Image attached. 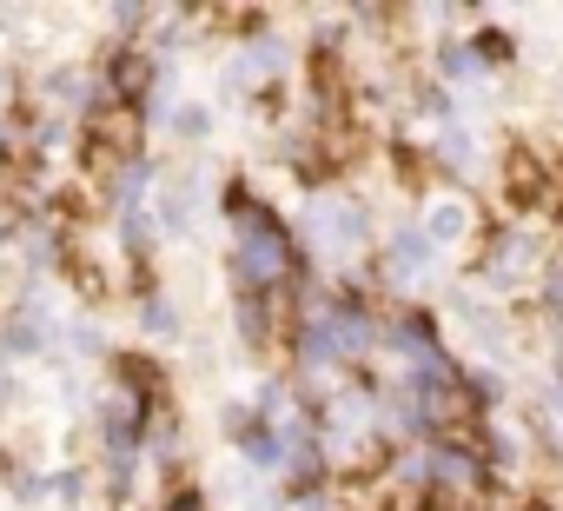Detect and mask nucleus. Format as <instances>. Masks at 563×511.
<instances>
[{"label": "nucleus", "instance_id": "f03ea898", "mask_svg": "<svg viewBox=\"0 0 563 511\" xmlns=\"http://www.w3.org/2000/svg\"><path fill=\"white\" fill-rule=\"evenodd\" d=\"M140 319H146V333H173V306H166L159 293H146V300H140Z\"/></svg>", "mask_w": 563, "mask_h": 511}, {"label": "nucleus", "instance_id": "7ed1b4c3", "mask_svg": "<svg viewBox=\"0 0 563 511\" xmlns=\"http://www.w3.org/2000/svg\"><path fill=\"white\" fill-rule=\"evenodd\" d=\"M159 511H206V498H199V491H192V485H179V491H173V498H166V504H159Z\"/></svg>", "mask_w": 563, "mask_h": 511}, {"label": "nucleus", "instance_id": "f257e3e1", "mask_svg": "<svg viewBox=\"0 0 563 511\" xmlns=\"http://www.w3.org/2000/svg\"><path fill=\"white\" fill-rule=\"evenodd\" d=\"M146 94H153V47H140V41H113V54H107V100L146 107Z\"/></svg>", "mask_w": 563, "mask_h": 511}, {"label": "nucleus", "instance_id": "20e7f679", "mask_svg": "<svg viewBox=\"0 0 563 511\" xmlns=\"http://www.w3.org/2000/svg\"><path fill=\"white\" fill-rule=\"evenodd\" d=\"M523 511H537V504H523Z\"/></svg>", "mask_w": 563, "mask_h": 511}]
</instances>
